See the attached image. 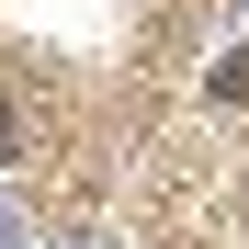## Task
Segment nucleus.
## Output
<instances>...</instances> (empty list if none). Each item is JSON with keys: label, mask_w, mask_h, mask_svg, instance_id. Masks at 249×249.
I'll return each instance as SVG.
<instances>
[{"label": "nucleus", "mask_w": 249, "mask_h": 249, "mask_svg": "<svg viewBox=\"0 0 249 249\" xmlns=\"http://www.w3.org/2000/svg\"><path fill=\"white\" fill-rule=\"evenodd\" d=\"M0 159H23V113H12V91H0Z\"/></svg>", "instance_id": "f257e3e1"}]
</instances>
